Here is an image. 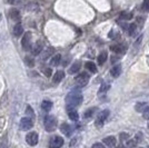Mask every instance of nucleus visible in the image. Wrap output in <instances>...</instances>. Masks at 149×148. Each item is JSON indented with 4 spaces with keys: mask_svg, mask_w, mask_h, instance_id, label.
I'll return each mask as SVG.
<instances>
[{
    "mask_svg": "<svg viewBox=\"0 0 149 148\" xmlns=\"http://www.w3.org/2000/svg\"><path fill=\"white\" fill-rule=\"evenodd\" d=\"M86 69L89 70V71L92 73V74H96V73H97V67H96V65H95L92 61L86 62Z\"/></svg>",
    "mask_w": 149,
    "mask_h": 148,
    "instance_id": "obj_21",
    "label": "nucleus"
},
{
    "mask_svg": "<svg viewBox=\"0 0 149 148\" xmlns=\"http://www.w3.org/2000/svg\"><path fill=\"white\" fill-rule=\"evenodd\" d=\"M9 16L10 18L12 19V20H15V21H19L20 20V11L16 8H11L9 10Z\"/></svg>",
    "mask_w": 149,
    "mask_h": 148,
    "instance_id": "obj_12",
    "label": "nucleus"
},
{
    "mask_svg": "<svg viewBox=\"0 0 149 148\" xmlns=\"http://www.w3.org/2000/svg\"><path fill=\"white\" fill-rule=\"evenodd\" d=\"M22 33H24V27H22V25L21 24H17L14 27V35L16 37H20Z\"/></svg>",
    "mask_w": 149,
    "mask_h": 148,
    "instance_id": "obj_17",
    "label": "nucleus"
},
{
    "mask_svg": "<svg viewBox=\"0 0 149 148\" xmlns=\"http://www.w3.org/2000/svg\"><path fill=\"white\" fill-rule=\"evenodd\" d=\"M91 148H105V145L101 144V143H96V144L92 145V147Z\"/></svg>",
    "mask_w": 149,
    "mask_h": 148,
    "instance_id": "obj_36",
    "label": "nucleus"
},
{
    "mask_svg": "<svg viewBox=\"0 0 149 148\" xmlns=\"http://www.w3.org/2000/svg\"><path fill=\"white\" fill-rule=\"evenodd\" d=\"M0 20H1V15H0Z\"/></svg>",
    "mask_w": 149,
    "mask_h": 148,
    "instance_id": "obj_41",
    "label": "nucleus"
},
{
    "mask_svg": "<svg viewBox=\"0 0 149 148\" xmlns=\"http://www.w3.org/2000/svg\"><path fill=\"white\" fill-rule=\"evenodd\" d=\"M117 148H126V146H124V145H119Z\"/></svg>",
    "mask_w": 149,
    "mask_h": 148,
    "instance_id": "obj_40",
    "label": "nucleus"
},
{
    "mask_svg": "<svg viewBox=\"0 0 149 148\" xmlns=\"http://www.w3.org/2000/svg\"><path fill=\"white\" fill-rule=\"evenodd\" d=\"M96 110H97V108L96 107L87 109V110L85 111V114H83V118H85V119H90L91 117L93 116V114L96 113Z\"/></svg>",
    "mask_w": 149,
    "mask_h": 148,
    "instance_id": "obj_19",
    "label": "nucleus"
},
{
    "mask_svg": "<svg viewBox=\"0 0 149 148\" xmlns=\"http://www.w3.org/2000/svg\"><path fill=\"white\" fill-rule=\"evenodd\" d=\"M121 18L125 19V20H129V19L133 18V14H131V12H124V14L121 15Z\"/></svg>",
    "mask_w": 149,
    "mask_h": 148,
    "instance_id": "obj_30",
    "label": "nucleus"
},
{
    "mask_svg": "<svg viewBox=\"0 0 149 148\" xmlns=\"http://www.w3.org/2000/svg\"><path fill=\"white\" fill-rule=\"evenodd\" d=\"M104 145H106L108 147H114L115 145H116L117 143V139L115 136H108L106 138H104Z\"/></svg>",
    "mask_w": 149,
    "mask_h": 148,
    "instance_id": "obj_11",
    "label": "nucleus"
},
{
    "mask_svg": "<svg viewBox=\"0 0 149 148\" xmlns=\"http://www.w3.org/2000/svg\"><path fill=\"white\" fill-rule=\"evenodd\" d=\"M136 31H137V25H136V24H131V25L128 26L126 33H128L129 36H133V35L136 33Z\"/></svg>",
    "mask_w": 149,
    "mask_h": 148,
    "instance_id": "obj_23",
    "label": "nucleus"
},
{
    "mask_svg": "<svg viewBox=\"0 0 149 148\" xmlns=\"http://www.w3.org/2000/svg\"><path fill=\"white\" fill-rule=\"evenodd\" d=\"M147 106H148V105H147L146 103H137L135 109H136L137 111H139V113H142V111H144V109L147 107Z\"/></svg>",
    "mask_w": 149,
    "mask_h": 148,
    "instance_id": "obj_26",
    "label": "nucleus"
},
{
    "mask_svg": "<svg viewBox=\"0 0 149 148\" xmlns=\"http://www.w3.org/2000/svg\"><path fill=\"white\" fill-rule=\"evenodd\" d=\"M64 77H65V73L62 70H57V73L54 76L52 81H54V84H59V82L64 79Z\"/></svg>",
    "mask_w": 149,
    "mask_h": 148,
    "instance_id": "obj_15",
    "label": "nucleus"
},
{
    "mask_svg": "<svg viewBox=\"0 0 149 148\" xmlns=\"http://www.w3.org/2000/svg\"><path fill=\"white\" fill-rule=\"evenodd\" d=\"M142 116H144V118H145V119H148L149 120V105L144 109V111H142Z\"/></svg>",
    "mask_w": 149,
    "mask_h": 148,
    "instance_id": "obj_32",
    "label": "nucleus"
},
{
    "mask_svg": "<svg viewBox=\"0 0 149 148\" xmlns=\"http://www.w3.org/2000/svg\"><path fill=\"white\" fill-rule=\"evenodd\" d=\"M80 68H81V62H80V61H74V64L71 65V67L69 68L68 73L70 75H74L76 74V73H78V71L80 70Z\"/></svg>",
    "mask_w": 149,
    "mask_h": 148,
    "instance_id": "obj_13",
    "label": "nucleus"
},
{
    "mask_svg": "<svg viewBox=\"0 0 149 148\" xmlns=\"http://www.w3.org/2000/svg\"><path fill=\"white\" fill-rule=\"evenodd\" d=\"M41 108L42 110H45L46 113H48V111L51 110V108H52V103L50 100H43L41 103Z\"/></svg>",
    "mask_w": 149,
    "mask_h": 148,
    "instance_id": "obj_18",
    "label": "nucleus"
},
{
    "mask_svg": "<svg viewBox=\"0 0 149 148\" xmlns=\"http://www.w3.org/2000/svg\"><path fill=\"white\" fill-rule=\"evenodd\" d=\"M54 51H55V50H54V48H51V47H50V48H48V49L43 52V55L41 56V60H46V59H47L48 57H50V56L54 54Z\"/></svg>",
    "mask_w": 149,
    "mask_h": 148,
    "instance_id": "obj_25",
    "label": "nucleus"
},
{
    "mask_svg": "<svg viewBox=\"0 0 149 148\" xmlns=\"http://www.w3.org/2000/svg\"><path fill=\"white\" fill-rule=\"evenodd\" d=\"M8 2L10 3V5H14V3L16 2V0H8Z\"/></svg>",
    "mask_w": 149,
    "mask_h": 148,
    "instance_id": "obj_39",
    "label": "nucleus"
},
{
    "mask_svg": "<svg viewBox=\"0 0 149 148\" xmlns=\"http://www.w3.org/2000/svg\"><path fill=\"white\" fill-rule=\"evenodd\" d=\"M136 145H137V141H136V140H128V141H127V146H128V147L133 148L135 147Z\"/></svg>",
    "mask_w": 149,
    "mask_h": 148,
    "instance_id": "obj_34",
    "label": "nucleus"
},
{
    "mask_svg": "<svg viewBox=\"0 0 149 148\" xmlns=\"http://www.w3.org/2000/svg\"><path fill=\"white\" fill-rule=\"evenodd\" d=\"M141 40H142V36H139V37H138V39L135 41V45H133V46H135V47H138V46L140 45Z\"/></svg>",
    "mask_w": 149,
    "mask_h": 148,
    "instance_id": "obj_37",
    "label": "nucleus"
},
{
    "mask_svg": "<svg viewBox=\"0 0 149 148\" xmlns=\"http://www.w3.org/2000/svg\"><path fill=\"white\" fill-rule=\"evenodd\" d=\"M148 127H149V125H148Z\"/></svg>",
    "mask_w": 149,
    "mask_h": 148,
    "instance_id": "obj_42",
    "label": "nucleus"
},
{
    "mask_svg": "<svg viewBox=\"0 0 149 148\" xmlns=\"http://www.w3.org/2000/svg\"><path fill=\"white\" fill-rule=\"evenodd\" d=\"M38 140H39V136L36 132H28L26 136V141L29 146H36L38 144Z\"/></svg>",
    "mask_w": 149,
    "mask_h": 148,
    "instance_id": "obj_5",
    "label": "nucleus"
},
{
    "mask_svg": "<svg viewBox=\"0 0 149 148\" xmlns=\"http://www.w3.org/2000/svg\"><path fill=\"white\" fill-rule=\"evenodd\" d=\"M26 114L27 115H29L31 118H33L35 117V114H33V108L30 107V106H27V108H26Z\"/></svg>",
    "mask_w": 149,
    "mask_h": 148,
    "instance_id": "obj_31",
    "label": "nucleus"
},
{
    "mask_svg": "<svg viewBox=\"0 0 149 148\" xmlns=\"http://www.w3.org/2000/svg\"><path fill=\"white\" fill-rule=\"evenodd\" d=\"M19 127H20V129L21 130H29V129H31L33 127V122L31 118H29V117H24L21 120H20V124H19Z\"/></svg>",
    "mask_w": 149,
    "mask_h": 148,
    "instance_id": "obj_4",
    "label": "nucleus"
},
{
    "mask_svg": "<svg viewBox=\"0 0 149 148\" xmlns=\"http://www.w3.org/2000/svg\"><path fill=\"white\" fill-rule=\"evenodd\" d=\"M42 73H43V75H45L46 77H50L51 74H52V70H51V68H45Z\"/></svg>",
    "mask_w": 149,
    "mask_h": 148,
    "instance_id": "obj_33",
    "label": "nucleus"
},
{
    "mask_svg": "<svg viewBox=\"0 0 149 148\" xmlns=\"http://www.w3.org/2000/svg\"><path fill=\"white\" fill-rule=\"evenodd\" d=\"M64 145V139L60 136H54L49 141V148H61Z\"/></svg>",
    "mask_w": 149,
    "mask_h": 148,
    "instance_id": "obj_8",
    "label": "nucleus"
},
{
    "mask_svg": "<svg viewBox=\"0 0 149 148\" xmlns=\"http://www.w3.org/2000/svg\"><path fill=\"white\" fill-rule=\"evenodd\" d=\"M42 49H43V42L39 40L33 45V47L31 48V52H33V56H38L42 52Z\"/></svg>",
    "mask_w": 149,
    "mask_h": 148,
    "instance_id": "obj_9",
    "label": "nucleus"
},
{
    "mask_svg": "<svg viewBox=\"0 0 149 148\" xmlns=\"http://www.w3.org/2000/svg\"><path fill=\"white\" fill-rule=\"evenodd\" d=\"M83 95L80 94V91L78 90H72L71 92H69L66 97V106L67 110H72L76 107H78L79 105H81L83 103Z\"/></svg>",
    "mask_w": 149,
    "mask_h": 148,
    "instance_id": "obj_1",
    "label": "nucleus"
},
{
    "mask_svg": "<svg viewBox=\"0 0 149 148\" xmlns=\"http://www.w3.org/2000/svg\"><path fill=\"white\" fill-rule=\"evenodd\" d=\"M43 125H45V129L48 132H54L57 128V119H56V117L52 115H47L43 119Z\"/></svg>",
    "mask_w": 149,
    "mask_h": 148,
    "instance_id": "obj_2",
    "label": "nucleus"
},
{
    "mask_svg": "<svg viewBox=\"0 0 149 148\" xmlns=\"http://www.w3.org/2000/svg\"><path fill=\"white\" fill-rule=\"evenodd\" d=\"M0 148H8V145H7V141L6 140L0 141Z\"/></svg>",
    "mask_w": 149,
    "mask_h": 148,
    "instance_id": "obj_38",
    "label": "nucleus"
},
{
    "mask_svg": "<svg viewBox=\"0 0 149 148\" xmlns=\"http://www.w3.org/2000/svg\"><path fill=\"white\" fill-rule=\"evenodd\" d=\"M68 116H69V118L72 120V122H77L78 119H79V115H78V113L72 109V110H68Z\"/></svg>",
    "mask_w": 149,
    "mask_h": 148,
    "instance_id": "obj_22",
    "label": "nucleus"
},
{
    "mask_svg": "<svg viewBox=\"0 0 149 148\" xmlns=\"http://www.w3.org/2000/svg\"><path fill=\"white\" fill-rule=\"evenodd\" d=\"M108 59V52L107 51H101L100 55L97 57V60H98V64L99 65H104Z\"/></svg>",
    "mask_w": 149,
    "mask_h": 148,
    "instance_id": "obj_16",
    "label": "nucleus"
},
{
    "mask_svg": "<svg viewBox=\"0 0 149 148\" xmlns=\"http://www.w3.org/2000/svg\"><path fill=\"white\" fill-rule=\"evenodd\" d=\"M31 33H26L25 36L22 37V40H21V46H22V49L28 51V50L31 49Z\"/></svg>",
    "mask_w": 149,
    "mask_h": 148,
    "instance_id": "obj_6",
    "label": "nucleus"
},
{
    "mask_svg": "<svg viewBox=\"0 0 149 148\" xmlns=\"http://www.w3.org/2000/svg\"><path fill=\"white\" fill-rule=\"evenodd\" d=\"M120 74H121V65H120V64L116 65V66L110 70V75H111L114 78H118V77L120 76Z\"/></svg>",
    "mask_w": 149,
    "mask_h": 148,
    "instance_id": "obj_14",
    "label": "nucleus"
},
{
    "mask_svg": "<svg viewBox=\"0 0 149 148\" xmlns=\"http://www.w3.org/2000/svg\"><path fill=\"white\" fill-rule=\"evenodd\" d=\"M110 50L114 51V52H121V51H123V48H121L119 45H115V46H111V47H110Z\"/></svg>",
    "mask_w": 149,
    "mask_h": 148,
    "instance_id": "obj_28",
    "label": "nucleus"
},
{
    "mask_svg": "<svg viewBox=\"0 0 149 148\" xmlns=\"http://www.w3.org/2000/svg\"><path fill=\"white\" fill-rule=\"evenodd\" d=\"M60 130H61V132L64 135H66L67 137H69L71 135V132H72V128H71V126L69 124L64 123L61 124V126H60Z\"/></svg>",
    "mask_w": 149,
    "mask_h": 148,
    "instance_id": "obj_10",
    "label": "nucleus"
},
{
    "mask_svg": "<svg viewBox=\"0 0 149 148\" xmlns=\"http://www.w3.org/2000/svg\"><path fill=\"white\" fill-rule=\"evenodd\" d=\"M76 82L79 87H85L88 82H89V76L86 73H81L80 75H78L76 77Z\"/></svg>",
    "mask_w": 149,
    "mask_h": 148,
    "instance_id": "obj_7",
    "label": "nucleus"
},
{
    "mask_svg": "<svg viewBox=\"0 0 149 148\" xmlns=\"http://www.w3.org/2000/svg\"><path fill=\"white\" fill-rule=\"evenodd\" d=\"M110 85L109 84H102L101 86H100L99 90H98V95H100V94H105V92H107L109 89H110Z\"/></svg>",
    "mask_w": 149,
    "mask_h": 148,
    "instance_id": "obj_24",
    "label": "nucleus"
},
{
    "mask_svg": "<svg viewBox=\"0 0 149 148\" xmlns=\"http://www.w3.org/2000/svg\"><path fill=\"white\" fill-rule=\"evenodd\" d=\"M128 138H129V135L127 134V132H121L120 134V139H123V140H128Z\"/></svg>",
    "mask_w": 149,
    "mask_h": 148,
    "instance_id": "obj_35",
    "label": "nucleus"
},
{
    "mask_svg": "<svg viewBox=\"0 0 149 148\" xmlns=\"http://www.w3.org/2000/svg\"><path fill=\"white\" fill-rule=\"evenodd\" d=\"M26 65L28 67H33L35 66V60H33V58L31 57H26Z\"/></svg>",
    "mask_w": 149,
    "mask_h": 148,
    "instance_id": "obj_27",
    "label": "nucleus"
},
{
    "mask_svg": "<svg viewBox=\"0 0 149 148\" xmlns=\"http://www.w3.org/2000/svg\"><path fill=\"white\" fill-rule=\"evenodd\" d=\"M141 9H142V11H149V0H145L142 2Z\"/></svg>",
    "mask_w": 149,
    "mask_h": 148,
    "instance_id": "obj_29",
    "label": "nucleus"
},
{
    "mask_svg": "<svg viewBox=\"0 0 149 148\" xmlns=\"http://www.w3.org/2000/svg\"><path fill=\"white\" fill-rule=\"evenodd\" d=\"M60 61H61V56H60V55H55L54 57L50 59V65L56 67L60 64Z\"/></svg>",
    "mask_w": 149,
    "mask_h": 148,
    "instance_id": "obj_20",
    "label": "nucleus"
},
{
    "mask_svg": "<svg viewBox=\"0 0 149 148\" xmlns=\"http://www.w3.org/2000/svg\"><path fill=\"white\" fill-rule=\"evenodd\" d=\"M109 115H110V111L108 109H105V110L100 111L98 116H97V118H96V126L97 127H102L105 122L107 120V118L109 117Z\"/></svg>",
    "mask_w": 149,
    "mask_h": 148,
    "instance_id": "obj_3",
    "label": "nucleus"
}]
</instances>
